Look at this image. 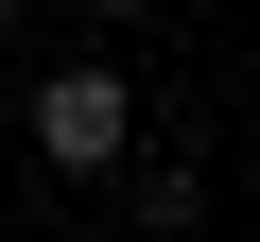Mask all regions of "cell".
Wrapping results in <instances>:
<instances>
[{
	"mask_svg": "<svg viewBox=\"0 0 260 242\" xmlns=\"http://www.w3.org/2000/svg\"><path fill=\"white\" fill-rule=\"evenodd\" d=\"M121 156H139V69H104V52H70V69H35V173H70V190H104Z\"/></svg>",
	"mask_w": 260,
	"mask_h": 242,
	"instance_id": "obj_1",
	"label": "cell"
},
{
	"mask_svg": "<svg viewBox=\"0 0 260 242\" xmlns=\"http://www.w3.org/2000/svg\"><path fill=\"white\" fill-rule=\"evenodd\" d=\"M121 173H139V242H174V225H208V173H191V156H121Z\"/></svg>",
	"mask_w": 260,
	"mask_h": 242,
	"instance_id": "obj_2",
	"label": "cell"
},
{
	"mask_svg": "<svg viewBox=\"0 0 260 242\" xmlns=\"http://www.w3.org/2000/svg\"><path fill=\"white\" fill-rule=\"evenodd\" d=\"M104 18H121V35H139V18H174V0H104Z\"/></svg>",
	"mask_w": 260,
	"mask_h": 242,
	"instance_id": "obj_3",
	"label": "cell"
},
{
	"mask_svg": "<svg viewBox=\"0 0 260 242\" xmlns=\"http://www.w3.org/2000/svg\"><path fill=\"white\" fill-rule=\"evenodd\" d=\"M70 242H139V225H70Z\"/></svg>",
	"mask_w": 260,
	"mask_h": 242,
	"instance_id": "obj_4",
	"label": "cell"
},
{
	"mask_svg": "<svg viewBox=\"0 0 260 242\" xmlns=\"http://www.w3.org/2000/svg\"><path fill=\"white\" fill-rule=\"evenodd\" d=\"M18 18H35V0H0V35H18Z\"/></svg>",
	"mask_w": 260,
	"mask_h": 242,
	"instance_id": "obj_5",
	"label": "cell"
}]
</instances>
